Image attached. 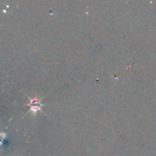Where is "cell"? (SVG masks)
Listing matches in <instances>:
<instances>
[{"label": "cell", "instance_id": "cell-1", "mask_svg": "<svg viewBox=\"0 0 156 156\" xmlns=\"http://www.w3.org/2000/svg\"><path fill=\"white\" fill-rule=\"evenodd\" d=\"M30 99V103L27 104V105H28L30 107V111L32 113H37V111H41V107H42V104H41V100L37 99V98L34 99Z\"/></svg>", "mask_w": 156, "mask_h": 156}]
</instances>
